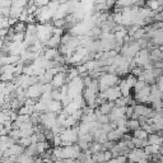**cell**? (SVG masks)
<instances>
[{"mask_svg": "<svg viewBox=\"0 0 163 163\" xmlns=\"http://www.w3.org/2000/svg\"><path fill=\"white\" fill-rule=\"evenodd\" d=\"M122 135H124V133H122L121 130L115 129V130H112L111 133L107 134V140L112 141V143H117V141H120L122 139Z\"/></svg>", "mask_w": 163, "mask_h": 163, "instance_id": "cell-8", "label": "cell"}, {"mask_svg": "<svg viewBox=\"0 0 163 163\" xmlns=\"http://www.w3.org/2000/svg\"><path fill=\"white\" fill-rule=\"evenodd\" d=\"M47 49H57L60 45H61V36H56V34H52L50 37V39L45 44Z\"/></svg>", "mask_w": 163, "mask_h": 163, "instance_id": "cell-7", "label": "cell"}, {"mask_svg": "<svg viewBox=\"0 0 163 163\" xmlns=\"http://www.w3.org/2000/svg\"><path fill=\"white\" fill-rule=\"evenodd\" d=\"M42 96V84H34L31 86L27 91H26V97L27 98H32V99H39Z\"/></svg>", "mask_w": 163, "mask_h": 163, "instance_id": "cell-5", "label": "cell"}, {"mask_svg": "<svg viewBox=\"0 0 163 163\" xmlns=\"http://www.w3.org/2000/svg\"><path fill=\"white\" fill-rule=\"evenodd\" d=\"M162 112H163V106H162Z\"/></svg>", "mask_w": 163, "mask_h": 163, "instance_id": "cell-25", "label": "cell"}, {"mask_svg": "<svg viewBox=\"0 0 163 163\" xmlns=\"http://www.w3.org/2000/svg\"><path fill=\"white\" fill-rule=\"evenodd\" d=\"M88 150H89L91 154H96V153H99V152H103V147H102V144H99V143L93 141L92 144L89 145Z\"/></svg>", "mask_w": 163, "mask_h": 163, "instance_id": "cell-15", "label": "cell"}, {"mask_svg": "<svg viewBox=\"0 0 163 163\" xmlns=\"http://www.w3.org/2000/svg\"><path fill=\"white\" fill-rule=\"evenodd\" d=\"M148 143L149 144H153V145H162V141H163V138L158 134V133H153L150 135H148Z\"/></svg>", "mask_w": 163, "mask_h": 163, "instance_id": "cell-11", "label": "cell"}, {"mask_svg": "<svg viewBox=\"0 0 163 163\" xmlns=\"http://www.w3.org/2000/svg\"><path fill=\"white\" fill-rule=\"evenodd\" d=\"M101 93L103 94L105 99H106V101H108V102H115L116 99H118V98L121 97V92H120L118 86L111 87V88H108L107 91H105V92H101Z\"/></svg>", "mask_w": 163, "mask_h": 163, "instance_id": "cell-3", "label": "cell"}, {"mask_svg": "<svg viewBox=\"0 0 163 163\" xmlns=\"http://www.w3.org/2000/svg\"><path fill=\"white\" fill-rule=\"evenodd\" d=\"M159 149L160 147L159 145H153V144H149L144 148V153L147 155H155V154H159Z\"/></svg>", "mask_w": 163, "mask_h": 163, "instance_id": "cell-12", "label": "cell"}, {"mask_svg": "<svg viewBox=\"0 0 163 163\" xmlns=\"http://www.w3.org/2000/svg\"><path fill=\"white\" fill-rule=\"evenodd\" d=\"M145 86H147V84L144 83V82L138 80V82H136V84H135V87H134V91H135V93H136V92H140V91H141L143 88H144Z\"/></svg>", "mask_w": 163, "mask_h": 163, "instance_id": "cell-20", "label": "cell"}, {"mask_svg": "<svg viewBox=\"0 0 163 163\" xmlns=\"http://www.w3.org/2000/svg\"><path fill=\"white\" fill-rule=\"evenodd\" d=\"M103 154H105V160H106V163H107L108 160H111V159H112V153H111L110 150H105V152H103Z\"/></svg>", "mask_w": 163, "mask_h": 163, "instance_id": "cell-23", "label": "cell"}, {"mask_svg": "<svg viewBox=\"0 0 163 163\" xmlns=\"http://www.w3.org/2000/svg\"><path fill=\"white\" fill-rule=\"evenodd\" d=\"M60 56V52L57 49H45L44 50V59L47 60V61H51V60H56L57 57Z\"/></svg>", "mask_w": 163, "mask_h": 163, "instance_id": "cell-6", "label": "cell"}, {"mask_svg": "<svg viewBox=\"0 0 163 163\" xmlns=\"http://www.w3.org/2000/svg\"><path fill=\"white\" fill-rule=\"evenodd\" d=\"M113 107H115V103H113V102L106 101V102H103V103H102V105L98 107V110H99V112H101L102 115H110Z\"/></svg>", "mask_w": 163, "mask_h": 163, "instance_id": "cell-9", "label": "cell"}, {"mask_svg": "<svg viewBox=\"0 0 163 163\" xmlns=\"http://www.w3.org/2000/svg\"><path fill=\"white\" fill-rule=\"evenodd\" d=\"M17 144L26 149V148H28V147L32 144V140H31V138H20V139L17 141Z\"/></svg>", "mask_w": 163, "mask_h": 163, "instance_id": "cell-17", "label": "cell"}, {"mask_svg": "<svg viewBox=\"0 0 163 163\" xmlns=\"http://www.w3.org/2000/svg\"><path fill=\"white\" fill-rule=\"evenodd\" d=\"M155 86L158 87L159 92H160V93H163V75L155 80Z\"/></svg>", "mask_w": 163, "mask_h": 163, "instance_id": "cell-22", "label": "cell"}, {"mask_svg": "<svg viewBox=\"0 0 163 163\" xmlns=\"http://www.w3.org/2000/svg\"><path fill=\"white\" fill-rule=\"evenodd\" d=\"M126 129L129 131H135L138 129H140V124L138 120H128L126 122Z\"/></svg>", "mask_w": 163, "mask_h": 163, "instance_id": "cell-14", "label": "cell"}, {"mask_svg": "<svg viewBox=\"0 0 163 163\" xmlns=\"http://www.w3.org/2000/svg\"><path fill=\"white\" fill-rule=\"evenodd\" d=\"M133 138L139 139V140H147V139H148V134H147L144 130H143V129H138V130L134 131Z\"/></svg>", "mask_w": 163, "mask_h": 163, "instance_id": "cell-16", "label": "cell"}, {"mask_svg": "<svg viewBox=\"0 0 163 163\" xmlns=\"http://www.w3.org/2000/svg\"><path fill=\"white\" fill-rule=\"evenodd\" d=\"M3 130H4V125H3V124H0V133H2Z\"/></svg>", "mask_w": 163, "mask_h": 163, "instance_id": "cell-24", "label": "cell"}, {"mask_svg": "<svg viewBox=\"0 0 163 163\" xmlns=\"http://www.w3.org/2000/svg\"><path fill=\"white\" fill-rule=\"evenodd\" d=\"M125 82H126V84L131 88V89H134V87H135V84H136V82H138V78L136 76H134V75H129L126 79H124Z\"/></svg>", "mask_w": 163, "mask_h": 163, "instance_id": "cell-18", "label": "cell"}, {"mask_svg": "<svg viewBox=\"0 0 163 163\" xmlns=\"http://www.w3.org/2000/svg\"><path fill=\"white\" fill-rule=\"evenodd\" d=\"M68 75L66 73H59L56 75H54V79L51 82V86L54 87V89H60L63 86L68 84Z\"/></svg>", "mask_w": 163, "mask_h": 163, "instance_id": "cell-4", "label": "cell"}, {"mask_svg": "<svg viewBox=\"0 0 163 163\" xmlns=\"http://www.w3.org/2000/svg\"><path fill=\"white\" fill-rule=\"evenodd\" d=\"M52 28H54V26H51L49 22L42 23V24H37V38H38V41H41L42 44H46L50 39V37L52 36Z\"/></svg>", "mask_w": 163, "mask_h": 163, "instance_id": "cell-1", "label": "cell"}, {"mask_svg": "<svg viewBox=\"0 0 163 163\" xmlns=\"http://www.w3.org/2000/svg\"><path fill=\"white\" fill-rule=\"evenodd\" d=\"M26 27H27V24L24 23V22H18L12 27V29H13V32L14 33H24L26 32Z\"/></svg>", "mask_w": 163, "mask_h": 163, "instance_id": "cell-13", "label": "cell"}, {"mask_svg": "<svg viewBox=\"0 0 163 163\" xmlns=\"http://www.w3.org/2000/svg\"><path fill=\"white\" fill-rule=\"evenodd\" d=\"M63 98H64V96L61 94L60 89H54V91L51 92V99H52V101L61 102V99H63Z\"/></svg>", "mask_w": 163, "mask_h": 163, "instance_id": "cell-19", "label": "cell"}, {"mask_svg": "<svg viewBox=\"0 0 163 163\" xmlns=\"http://www.w3.org/2000/svg\"><path fill=\"white\" fill-rule=\"evenodd\" d=\"M145 157H147V154L144 153V149H139V148H134L126 155L129 163H139L143 158H145Z\"/></svg>", "mask_w": 163, "mask_h": 163, "instance_id": "cell-2", "label": "cell"}, {"mask_svg": "<svg viewBox=\"0 0 163 163\" xmlns=\"http://www.w3.org/2000/svg\"><path fill=\"white\" fill-rule=\"evenodd\" d=\"M152 74L157 80L158 78H160L163 75V69H152Z\"/></svg>", "mask_w": 163, "mask_h": 163, "instance_id": "cell-21", "label": "cell"}, {"mask_svg": "<svg viewBox=\"0 0 163 163\" xmlns=\"http://www.w3.org/2000/svg\"><path fill=\"white\" fill-rule=\"evenodd\" d=\"M149 57L152 63H155V61H160L163 60V52L159 50V47L153 49L152 51H149Z\"/></svg>", "mask_w": 163, "mask_h": 163, "instance_id": "cell-10", "label": "cell"}]
</instances>
